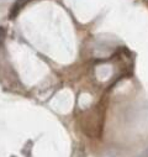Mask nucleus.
Instances as JSON below:
<instances>
[{"label": "nucleus", "mask_w": 148, "mask_h": 157, "mask_svg": "<svg viewBox=\"0 0 148 157\" xmlns=\"http://www.w3.org/2000/svg\"><path fill=\"white\" fill-rule=\"evenodd\" d=\"M139 157H148V148H147V150H146V151H144Z\"/></svg>", "instance_id": "obj_1"}]
</instances>
